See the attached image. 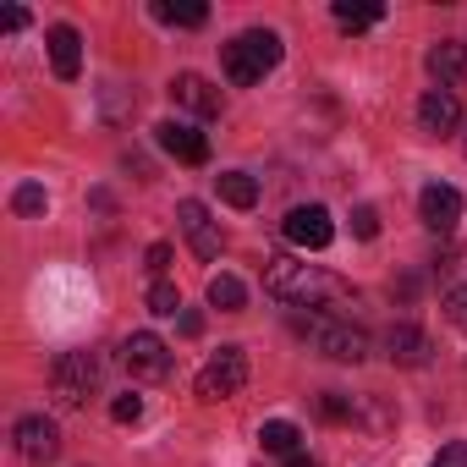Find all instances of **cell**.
<instances>
[{
  "label": "cell",
  "instance_id": "obj_8",
  "mask_svg": "<svg viewBox=\"0 0 467 467\" xmlns=\"http://www.w3.org/2000/svg\"><path fill=\"white\" fill-rule=\"evenodd\" d=\"M176 220H182V237H187V248H192L198 259H220V248H225L220 220H214L198 198H182V203H176Z\"/></svg>",
  "mask_w": 467,
  "mask_h": 467
},
{
  "label": "cell",
  "instance_id": "obj_21",
  "mask_svg": "<svg viewBox=\"0 0 467 467\" xmlns=\"http://www.w3.org/2000/svg\"><path fill=\"white\" fill-rule=\"evenodd\" d=\"M154 17L171 23V28H203V23H209V6H171V0H160Z\"/></svg>",
  "mask_w": 467,
  "mask_h": 467
},
{
  "label": "cell",
  "instance_id": "obj_18",
  "mask_svg": "<svg viewBox=\"0 0 467 467\" xmlns=\"http://www.w3.org/2000/svg\"><path fill=\"white\" fill-rule=\"evenodd\" d=\"M209 308L220 314H243L248 308V286L237 275H209Z\"/></svg>",
  "mask_w": 467,
  "mask_h": 467
},
{
  "label": "cell",
  "instance_id": "obj_9",
  "mask_svg": "<svg viewBox=\"0 0 467 467\" xmlns=\"http://www.w3.org/2000/svg\"><path fill=\"white\" fill-rule=\"evenodd\" d=\"M17 456L23 462H34V467H45V462H56L61 456V429L50 423V418H23L17 423Z\"/></svg>",
  "mask_w": 467,
  "mask_h": 467
},
{
  "label": "cell",
  "instance_id": "obj_19",
  "mask_svg": "<svg viewBox=\"0 0 467 467\" xmlns=\"http://www.w3.org/2000/svg\"><path fill=\"white\" fill-rule=\"evenodd\" d=\"M259 440H265V451H275V456H297V423H286V418H275V423H265L259 429Z\"/></svg>",
  "mask_w": 467,
  "mask_h": 467
},
{
  "label": "cell",
  "instance_id": "obj_3",
  "mask_svg": "<svg viewBox=\"0 0 467 467\" xmlns=\"http://www.w3.org/2000/svg\"><path fill=\"white\" fill-rule=\"evenodd\" d=\"M303 330H308V341H314L325 358H336V363H363V358H368V330L352 325L347 314H314Z\"/></svg>",
  "mask_w": 467,
  "mask_h": 467
},
{
  "label": "cell",
  "instance_id": "obj_13",
  "mask_svg": "<svg viewBox=\"0 0 467 467\" xmlns=\"http://www.w3.org/2000/svg\"><path fill=\"white\" fill-rule=\"evenodd\" d=\"M456 121H462V99H456L451 88H429V94L418 99V127H423V132L445 138V132H456Z\"/></svg>",
  "mask_w": 467,
  "mask_h": 467
},
{
  "label": "cell",
  "instance_id": "obj_23",
  "mask_svg": "<svg viewBox=\"0 0 467 467\" xmlns=\"http://www.w3.org/2000/svg\"><path fill=\"white\" fill-rule=\"evenodd\" d=\"M319 412H325L330 423H358L363 401H358V396H341V390H325V396H319Z\"/></svg>",
  "mask_w": 467,
  "mask_h": 467
},
{
  "label": "cell",
  "instance_id": "obj_24",
  "mask_svg": "<svg viewBox=\"0 0 467 467\" xmlns=\"http://www.w3.org/2000/svg\"><path fill=\"white\" fill-rule=\"evenodd\" d=\"M352 237H358V243H374V237H379V209H374V203H358V209H352Z\"/></svg>",
  "mask_w": 467,
  "mask_h": 467
},
{
  "label": "cell",
  "instance_id": "obj_28",
  "mask_svg": "<svg viewBox=\"0 0 467 467\" xmlns=\"http://www.w3.org/2000/svg\"><path fill=\"white\" fill-rule=\"evenodd\" d=\"M165 270H171V243H154V248H149V275L165 281Z\"/></svg>",
  "mask_w": 467,
  "mask_h": 467
},
{
  "label": "cell",
  "instance_id": "obj_17",
  "mask_svg": "<svg viewBox=\"0 0 467 467\" xmlns=\"http://www.w3.org/2000/svg\"><path fill=\"white\" fill-rule=\"evenodd\" d=\"M214 187H220V198H225L231 209H254V203H259V182H254L248 171H220Z\"/></svg>",
  "mask_w": 467,
  "mask_h": 467
},
{
  "label": "cell",
  "instance_id": "obj_10",
  "mask_svg": "<svg viewBox=\"0 0 467 467\" xmlns=\"http://www.w3.org/2000/svg\"><path fill=\"white\" fill-rule=\"evenodd\" d=\"M418 214H423V225L429 231H456V220H462V192L456 187H445V182H429L423 192H418Z\"/></svg>",
  "mask_w": 467,
  "mask_h": 467
},
{
  "label": "cell",
  "instance_id": "obj_6",
  "mask_svg": "<svg viewBox=\"0 0 467 467\" xmlns=\"http://www.w3.org/2000/svg\"><path fill=\"white\" fill-rule=\"evenodd\" d=\"M281 231H286V243L303 248V254H319V248L336 243V220H330L325 203H297V209L281 220Z\"/></svg>",
  "mask_w": 467,
  "mask_h": 467
},
{
  "label": "cell",
  "instance_id": "obj_27",
  "mask_svg": "<svg viewBox=\"0 0 467 467\" xmlns=\"http://www.w3.org/2000/svg\"><path fill=\"white\" fill-rule=\"evenodd\" d=\"M445 314H451V325H462V330H467V286L445 292Z\"/></svg>",
  "mask_w": 467,
  "mask_h": 467
},
{
  "label": "cell",
  "instance_id": "obj_12",
  "mask_svg": "<svg viewBox=\"0 0 467 467\" xmlns=\"http://www.w3.org/2000/svg\"><path fill=\"white\" fill-rule=\"evenodd\" d=\"M154 143H160L171 160H182V165H203V160H209V138L192 132L187 121H165V127H154Z\"/></svg>",
  "mask_w": 467,
  "mask_h": 467
},
{
  "label": "cell",
  "instance_id": "obj_14",
  "mask_svg": "<svg viewBox=\"0 0 467 467\" xmlns=\"http://www.w3.org/2000/svg\"><path fill=\"white\" fill-rule=\"evenodd\" d=\"M385 352H390V363H401V368H423V363L434 358V341H429L418 325H390V330H385Z\"/></svg>",
  "mask_w": 467,
  "mask_h": 467
},
{
  "label": "cell",
  "instance_id": "obj_5",
  "mask_svg": "<svg viewBox=\"0 0 467 467\" xmlns=\"http://www.w3.org/2000/svg\"><path fill=\"white\" fill-rule=\"evenodd\" d=\"M248 385V358L243 347H220L203 368H198V396L203 401H225V396H237Z\"/></svg>",
  "mask_w": 467,
  "mask_h": 467
},
{
  "label": "cell",
  "instance_id": "obj_7",
  "mask_svg": "<svg viewBox=\"0 0 467 467\" xmlns=\"http://www.w3.org/2000/svg\"><path fill=\"white\" fill-rule=\"evenodd\" d=\"M121 363H127V374H132V379L154 385V379H165V374H171V347H165L154 330H132V336L121 341Z\"/></svg>",
  "mask_w": 467,
  "mask_h": 467
},
{
  "label": "cell",
  "instance_id": "obj_26",
  "mask_svg": "<svg viewBox=\"0 0 467 467\" xmlns=\"http://www.w3.org/2000/svg\"><path fill=\"white\" fill-rule=\"evenodd\" d=\"M110 418H116V423H138V418H143V396H116V401H110Z\"/></svg>",
  "mask_w": 467,
  "mask_h": 467
},
{
  "label": "cell",
  "instance_id": "obj_2",
  "mask_svg": "<svg viewBox=\"0 0 467 467\" xmlns=\"http://www.w3.org/2000/svg\"><path fill=\"white\" fill-rule=\"evenodd\" d=\"M281 34H270V28H248V34H237L231 45H220V67H225V78L237 83V88H254V83H265V72H275L281 67Z\"/></svg>",
  "mask_w": 467,
  "mask_h": 467
},
{
  "label": "cell",
  "instance_id": "obj_31",
  "mask_svg": "<svg viewBox=\"0 0 467 467\" xmlns=\"http://www.w3.org/2000/svg\"><path fill=\"white\" fill-rule=\"evenodd\" d=\"M286 467H319V462H314V456H303V451H297V456H286Z\"/></svg>",
  "mask_w": 467,
  "mask_h": 467
},
{
  "label": "cell",
  "instance_id": "obj_30",
  "mask_svg": "<svg viewBox=\"0 0 467 467\" xmlns=\"http://www.w3.org/2000/svg\"><path fill=\"white\" fill-rule=\"evenodd\" d=\"M0 28H6V34H17V28H28V12H23V6H12L6 17H0Z\"/></svg>",
  "mask_w": 467,
  "mask_h": 467
},
{
  "label": "cell",
  "instance_id": "obj_4",
  "mask_svg": "<svg viewBox=\"0 0 467 467\" xmlns=\"http://www.w3.org/2000/svg\"><path fill=\"white\" fill-rule=\"evenodd\" d=\"M99 352H67L61 363H56V379H50V390H56V407H83L94 390H99Z\"/></svg>",
  "mask_w": 467,
  "mask_h": 467
},
{
  "label": "cell",
  "instance_id": "obj_15",
  "mask_svg": "<svg viewBox=\"0 0 467 467\" xmlns=\"http://www.w3.org/2000/svg\"><path fill=\"white\" fill-rule=\"evenodd\" d=\"M45 45H50V67H56V78L72 83V78L83 72V39H78V28H72V23H56Z\"/></svg>",
  "mask_w": 467,
  "mask_h": 467
},
{
  "label": "cell",
  "instance_id": "obj_11",
  "mask_svg": "<svg viewBox=\"0 0 467 467\" xmlns=\"http://www.w3.org/2000/svg\"><path fill=\"white\" fill-rule=\"evenodd\" d=\"M171 99H176L182 110H192V116H220V110H225V94H220L209 78H198V72H176V78H171Z\"/></svg>",
  "mask_w": 467,
  "mask_h": 467
},
{
  "label": "cell",
  "instance_id": "obj_22",
  "mask_svg": "<svg viewBox=\"0 0 467 467\" xmlns=\"http://www.w3.org/2000/svg\"><path fill=\"white\" fill-rule=\"evenodd\" d=\"M12 209H17V214H23V220H39V214H45V209H50V192H45V187H39V182H23V187H17V192H12Z\"/></svg>",
  "mask_w": 467,
  "mask_h": 467
},
{
  "label": "cell",
  "instance_id": "obj_1",
  "mask_svg": "<svg viewBox=\"0 0 467 467\" xmlns=\"http://www.w3.org/2000/svg\"><path fill=\"white\" fill-rule=\"evenodd\" d=\"M265 292L292 303V308H319V303H347V281L319 270V265H303V259H270L265 265Z\"/></svg>",
  "mask_w": 467,
  "mask_h": 467
},
{
  "label": "cell",
  "instance_id": "obj_16",
  "mask_svg": "<svg viewBox=\"0 0 467 467\" xmlns=\"http://www.w3.org/2000/svg\"><path fill=\"white\" fill-rule=\"evenodd\" d=\"M423 67H429V78H434L440 88H451V83H462V78H467V45L440 39V45L423 56Z\"/></svg>",
  "mask_w": 467,
  "mask_h": 467
},
{
  "label": "cell",
  "instance_id": "obj_29",
  "mask_svg": "<svg viewBox=\"0 0 467 467\" xmlns=\"http://www.w3.org/2000/svg\"><path fill=\"white\" fill-rule=\"evenodd\" d=\"M434 467H467V445H462V440H456V445H440Z\"/></svg>",
  "mask_w": 467,
  "mask_h": 467
},
{
  "label": "cell",
  "instance_id": "obj_25",
  "mask_svg": "<svg viewBox=\"0 0 467 467\" xmlns=\"http://www.w3.org/2000/svg\"><path fill=\"white\" fill-rule=\"evenodd\" d=\"M176 308H182V292L171 281H154L149 286V314H176Z\"/></svg>",
  "mask_w": 467,
  "mask_h": 467
},
{
  "label": "cell",
  "instance_id": "obj_20",
  "mask_svg": "<svg viewBox=\"0 0 467 467\" xmlns=\"http://www.w3.org/2000/svg\"><path fill=\"white\" fill-rule=\"evenodd\" d=\"M385 17V6H352V0H336V23L347 28V34H363V28H374Z\"/></svg>",
  "mask_w": 467,
  "mask_h": 467
}]
</instances>
